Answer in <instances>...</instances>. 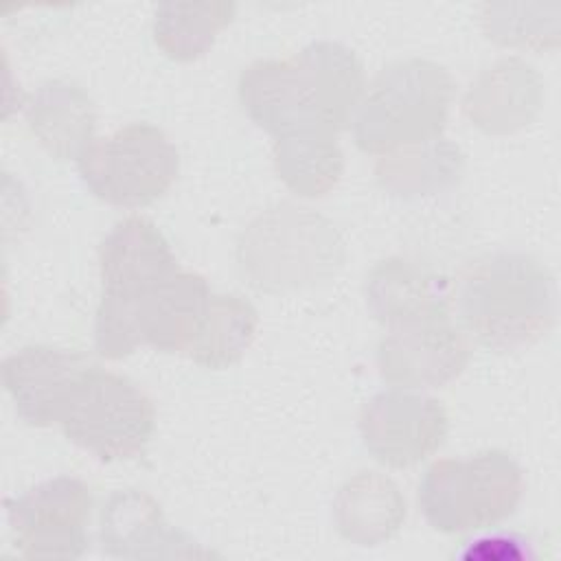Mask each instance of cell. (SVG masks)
<instances>
[{"label":"cell","instance_id":"11","mask_svg":"<svg viewBox=\"0 0 561 561\" xmlns=\"http://www.w3.org/2000/svg\"><path fill=\"white\" fill-rule=\"evenodd\" d=\"M469 357V342L449 318L390 329L377 348L381 379L403 390L443 388L467 368Z\"/></svg>","mask_w":561,"mask_h":561},{"label":"cell","instance_id":"19","mask_svg":"<svg viewBox=\"0 0 561 561\" xmlns=\"http://www.w3.org/2000/svg\"><path fill=\"white\" fill-rule=\"evenodd\" d=\"M274 169L285 186L300 197L329 193L344 169L337 134L298 129L274 138Z\"/></svg>","mask_w":561,"mask_h":561},{"label":"cell","instance_id":"14","mask_svg":"<svg viewBox=\"0 0 561 561\" xmlns=\"http://www.w3.org/2000/svg\"><path fill=\"white\" fill-rule=\"evenodd\" d=\"M101 285L105 296H140L180 272L164 234L145 217L118 221L99 248Z\"/></svg>","mask_w":561,"mask_h":561},{"label":"cell","instance_id":"21","mask_svg":"<svg viewBox=\"0 0 561 561\" xmlns=\"http://www.w3.org/2000/svg\"><path fill=\"white\" fill-rule=\"evenodd\" d=\"M234 4L213 2H162L153 15V42L175 61H193L208 53L217 33L234 18Z\"/></svg>","mask_w":561,"mask_h":561},{"label":"cell","instance_id":"4","mask_svg":"<svg viewBox=\"0 0 561 561\" xmlns=\"http://www.w3.org/2000/svg\"><path fill=\"white\" fill-rule=\"evenodd\" d=\"M237 259L250 285L285 291L335 274L344 261V243L322 215L294 204H278L243 230Z\"/></svg>","mask_w":561,"mask_h":561},{"label":"cell","instance_id":"1","mask_svg":"<svg viewBox=\"0 0 561 561\" xmlns=\"http://www.w3.org/2000/svg\"><path fill=\"white\" fill-rule=\"evenodd\" d=\"M357 55L333 39H318L289 59H259L239 77V101L274 138L298 129L337 134L364 96Z\"/></svg>","mask_w":561,"mask_h":561},{"label":"cell","instance_id":"13","mask_svg":"<svg viewBox=\"0 0 561 561\" xmlns=\"http://www.w3.org/2000/svg\"><path fill=\"white\" fill-rule=\"evenodd\" d=\"M99 535L103 552L116 559H191L213 554L182 530L171 528L160 504L136 489L110 495L101 513Z\"/></svg>","mask_w":561,"mask_h":561},{"label":"cell","instance_id":"17","mask_svg":"<svg viewBox=\"0 0 561 561\" xmlns=\"http://www.w3.org/2000/svg\"><path fill=\"white\" fill-rule=\"evenodd\" d=\"M333 517L340 535L351 543L379 546L401 528L405 500L390 478L362 471L340 486Z\"/></svg>","mask_w":561,"mask_h":561},{"label":"cell","instance_id":"5","mask_svg":"<svg viewBox=\"0 0 561 561\" xmlns=\"http://www.w3.org/2000/svg\"><path fill=\"white\" fill-rule=\"evenodd\" d=\"M210 294L202 274L182 270L140 296L101 294L94 318V346L105 359H123L138 346L186 353Z\"/></svg>","mask_w":561,"mask_h":561},{"label":"cell","instance_id":"7","mask_svg":"<svg viewBox=\"0 0 561 561\" xmlns=\"http://www.w3.org/2000/svg\"><path fill=\"white\" fill-rule=\"evenodd\" d=\"M85 188L121 208H140L160 199L178 178L180 153L151 123H131L94 138L77 160Z\"/></svg>","mask_w":561,"mask_h":561},{"label":"cell","instance_id":"16","mask_svg":"<svg viewBox=\"0 0 561 561\" xmlns=\"http://www.w3.org/2000/svg\"><path fill=\"white\" fill-rule=\"evenodd\" d=\"M24 112L35 138L57 160H79L94 140V103L72 81L53 79L42 83L28 96Z\"/></svg>","mask_w":561,"mask_h":561},{"label":"cell","instance_id":"2","mask_svg":"<svg viewBox=\"0 0 561 561\" xmlns=\"http://www.w3.org/2000/svg\"><path fill=\"white\" fill-rule=\"evenodd\" d=\"M456 309L469 333L491 351H519L554 324L550 272L522 252H495L469 263L456 280Z\"/></svg>","mask_w":561,"mask_h":561},{"label":"cell","instance_id":"18","mask_svg":"<svg viewBox=\"0 0 561 561\" xmlns=\"http://www.w3.org/2000/svg\"><path fill=\"white\" fill-rule=\"evenodd\" d=\"M539 85L530 66L508 59L489 68L465 99L467 116L486 131H511L533 118Z\"/></svg>","mask_w":561,"mask_h":561},{"label":"cell","instance_id":"12","mask_svg":"<svg viewBox=\"0 0 561 561\" xmlns=\"http://www.w3.org/2000/svg\"><path fill=\"white\" fill-rule=\"evenodd\" d=\"M94 364L68 348L35 344L11 353L2 364L4 388L22 421L35 427L61 423L83 377Z\"/></svg>","mask_w":561,"mask_h":561},{"label":"cell","instance_id":"20","mask_svg":"<svg viewBox=\"0 0 561 561\" xmlns=\"http://www.w3.org/2000/svg\"><path fill=\"white\" fill-rule=\"evenodd\" d=\"M256 327L259 313L252 302L234 294H210L186 355L199 366L226 368L248 351Z\"/></svg>","mask_w":561,"mask_h":561},{"label":"cell","instance_id":"10","mask_svg":"<svg viewBox=\"0 0 561 561\" xmlns=\"http://www.w3.org/2000/svg\"><path fill=\"white\" fill-rule=\"evenodd\" d=\"M447 430V412L438 399L403 388L375 394L359 414L368 454L397 469L430 458L445 443Z\"/></svg>","mask_w":561,"mask_h":561},{"label":"cell","instance_id":"8","mask_svg":"<svg viewBox=\"0 0 561 561\" xmlns=\"http://www.w3.org/2000/svg\"><path fill=\"white\" fill-rule=\"evenodd\" d=\"M59 427L70 443L101 462L129 460L151 440L156 408L125 375L92 366Z\"/></svg>","mask_w":561,"mask_h":561},{"label":"cell","instance_id":"3","mask_svg":"<svg viewBox=\"0 0 561 561\" xmlns=\"http://www.w3.org/2000/svg\"><path fill=\"white\" fill-rule=\"evenodd\" d=\"M454 96L451 75L427 59L386 66L355 112V142L366 153H392L440 138Z\"/></svg>","mask_w":561,"mask_h":561},{"label":"cell","instance_id":"9","mask_svg":"<svg viewBox=\"0 0 561 561\" xmlns=\"http://www.w3.org/2000/svg\"><path fill=\"white\" fill-rule=\"evenodd\" d=\"M13 543L28 559H79L90 537L92 495L83 480L57 476L4 502Z\"/></svg>","mask_w":561,"mask_h":561},{"label":"cell","instance_id":"6","mask_svg":"<svg viewBox=\"0 0 561 561\" xmlns=\"http://www.w3.org/2000/svg\"><path fill=\"white\" fill-rule=\"evenodd\" d=\"M522 495L524 471L500 449L436 460L419 484V506L425 522L447 535L504 522L515 513Z\"/></svg>","mask_w":561,"mask_h":561},{"label":"cell","instance_id":"22","mask_svg":"<svg viewBox=\"0 0 561 561\" xmlns=\"http://www.w3.org/2000/svg\"><path fill=\"white\" fill-rule=\"evenodd\" d=\"M460 151L445 138L386 153L377 162V180L394 195H427L458 180Z\"/></svg>","mask_w":561,"mask_h":561},{"label":"cell","instance_id":"15","mask_svg":"<svg viewBox=\"0 0 561 561\" xmlns=\"http://www.w3.org/2000/svg\"><path fill=\"white\" fill-rule=\"evenodd\" d=\"M449 280L414 261L392 256L373 267L366 278V305L388 329L449 318Z\"/></svg>","mask_w":561,"mask_h":561}]
</instances>
